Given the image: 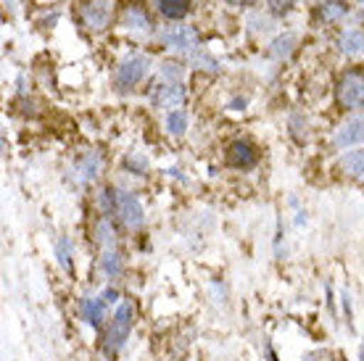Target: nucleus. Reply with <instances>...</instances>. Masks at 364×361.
<instances>
[{"mask_svg": "<svg viewBox=\"0 0 364 361\" xmlns=\"http://www.w3.org/2000/svg\"><path fill=\"white\" fill-rule=\"evenodd\" d=\"M132 325H135V308H132V303H127V301L117 303V311L111 316L109 330L103 335V351H106L109 359L119 356V351L127 345L129 335H132Z\"/></svg>", "mask_w": 364, "mask_h": 361, "instance_id": "nucleus-1", "label": "nucleus"}, {"mask_svg": "<svg viewBox=\"0 0 364 361\" xmlns=\"http://www.w3.org/2000/svg\"><path fill=\"white\" fill-rule=\"evenodd\" d=\"M336 98L343 109H364V72H343L336 85Z\"/></svg>", "mask_w": 364, "mask_h": 361, "instance_id": "nucleus-2", "label": "nucleus"}, {"mask_svg": "<svg viewBox=\"0 0 364 361\" xmlns=\"http://www.w3.org/2000/svg\"><path fill=\"white\" fill-rule=\"evenodd\" d=\"M148 58L146 55H129V58H124V61L117 66V72H114V85H117L119 90H132L135 85H140V82L146 80L148 74Z\"/></svg>", "mask_w": 364, "mask_h": 361, "instance_id": "nucleus-3", "label": "nucleus"}, {"mask_svg": "<svg viewBox=\"0 0 364 361\" xmlns=\"http://www.w3.org/2000/svg\"><path fill=\"white\" fill-rule=\"evenodd\" d=\"M117 219L127 230H132V232L143 230V225H146V211H143V203L137 200L135 193H129V190H119L117 193Z\"/></svg>", "mask_w": 364, "mask_h": 361, "instance_id": "nucleus-4", "label": "nucleus"}, {"mask_svg": "<svg viewBox=\"0 0 364 361\" xmlns=\"http://www.w3.org/2000/svg\"><path fill=\"white\" fill-rule=\"evenodd\" d=\"M161 43H164L169 50H177V53H196L198 48V32L188 24H169V27L161 32Z\"/></svg>", "mask_w": 364, "mask_h": 361, "instance_id": "nucleus-5", "label": "nucleus"}, {"mask_svg": "<svg viewBox=\"0 0 364 361\" xmlns=\"http://www.w3.org/2000/svg\"><path fill=\"white\" fill-rule=\"evenodd\" d=\"M154 87L156 90L151 92V103H154L156 109H180L185 95H188L182 82H159Z\"/></svg>", "mask_w": 364, "mask_h": 361, "instance_id": "nucleus-6", "label": "nucleus"}, {"mask_svg": "<svg viewBox=\"0 0 364 361\" xmlns=\"http://www.w3.org/2000/svg\"><path fill=\"white\" fill-rule=\"evenodd\" d=\"M100 166H103V161H100L98 151H87V153L77 156L72 163V180L77 185H90V182L98 180Z\"/></svg>", "mask_w": 364, "mask_h": 361, "instance_id": "nucleus-7", "label": "nucleus"}, {"mask_svg": "<svg viewBox=\"0 0 364 361\" xmlns=\"http://www.w3.org/2000/svg\"><path fill=\"white\" fill-rule=\"evenodd\" d=\"M80 319L85 325H90L92 330H100L109 319V303L100 298V296H85L80 298Z\"/></svg>", "mask_w": 364, "mask_h": 361, "instance_id": "nucleus-8", "label": "nucleus"}, {"mask_svg": "<svg viewBox=\"0 0 364 361\" xmlns=\"http://www.w3.org/2000/svg\"><path fill=\"white\" fill-rule=\"evenodd\" d=\"M362 143H364V117L346 119L336 129V135H333V145H336L338 151H346V148H354V145H362Z\"/></svg>", "mask_w": 364, "mask_h": 361, "instance_id": "nucleus-9", "label": "nucleus"}, {"mask_svg": "<svg viewBox=\"0 0 364 361\" xmlns=\"http://www.w3.org/2000/svg\"><path fill=\"white\" fill-rule=\"evenodd\" d=\"M119 21L129 29V32H137V35H146L151 32V16H148L146 6L140 0H129L124 3V9L119 14Z\"/></svg>", "mask_w": 364, "mask_h": 361, "instance_id": "nucleus-10", "label": "nucleus"}, {"mask_svg": "<svg viewBox=\"0 0 364 361\" xmlns=\"http://www.w3.org/2000/svg\"><path fill=\"white\" fill-rule=\"evenodd\" d=\"M80 16H82V24L92 32H100V29L109 27L111 21V6L106 0H87L80 11Z\"/></svg>", "mask_w": 364, "mask_h": 361, "instance_id": "nucleus-11", "label": "nucleus"}, {"mask_svg": "<svg viewBox=\"0 0 364 361\" xmlns=\"http://www.w3.org/2000/svg\"><path fill=\"white\" fill-rule=\"evenodd\" d=\"M256 161H259V151H256L254 143H248V140L230 143V148H228L230 166H235V169H251V166H256Z\"/></svg>", "mask_w": 364, "mask_h": 361, "instance_id": "nucleus-12", "label": "nucleus"}, {"mask_svg": "<svg viewBox=\"0 0 364 361\" xmlns=\"http://www.w3.org/2000/svg\"><path fill=\"white\" fill-rule=\"evenodd\" d=\"M92 240L100 251H109V248H117V235H114V222L111 217H98V222L92 225Z\"/></svg>", "mask_w": 364, "mask_h": 361, "instance_id": "nucleus-13", "label": "nucleus"}, {"mask_svg": "<svg viewBox=\"0 0 364 361\" xmlns=\"http://www.w3.org/2000/svg\"><path fill=\"white\" fill-rule=\"evenodd\" d=\"M98 269L103 271V277H109V280H117V277H122V271H124L122 253H119L117 248L103 251V253H100V259H98Z\"/></svg>", "mask_w": 364, "mask_h": 361, "instance_id": "nucleus-14", "label": "nucleus"}, {"mask_svg": "<svg viewBox=\"0 0 364 361\" xmlns=\"http://www.w3.org/2000/svg\"><path fill=\"white\" fill-rule=\"evenodd\" d=\"M53 251H55V262L64 271H72L74 269V243L69 237H55L53 243Z\"/></svg>", "mask_w": 364, "mask_h": 361, "instance_id": "nucleus-15", "label": "nucleus"}, {"mask_svg": "<svg viewBox=\"0 0 364 361\" xmlns=\"http://www.w3.org/2000/svg\"><path fill=\"white\" fill-rule=\"evenodd\" d=\"M341 169L348 174V177H354L356 182H362L364 185V151H351L341 158Z\"/></svg>", "mask_w": 364, "mask_h": 361, "instance_id": "nucleus-16", "label": "nucleus"}, {"mask_svg": "<svg viewBox=\"0 0 364 361\" xmlns=\"http://www.w3.org/2000/svg\"><path fill=\"white\" fill-rule=\"evenodd\" d=\"M338 45H341V50H343L346 55H362L364 53V32H359V29H348V32L341 35Z\"/></svg>", "mask_w": 364, "mask_h": 361, "instance_id": "nucleus-17", "label": "nucleus"}, {"mask_svg": "<svg viewBox=\"0 0 364 361\" xmlns=\"http://www.w3.org/2000/svg\"><path fill=\"white\" fill-rule=\"evenodd\" d=\"M296 43H299V37L293 35V32H285V35L274 37L272 45H269V55H272V58H277V61H282V58H288V55L293 53Z\"/></svg>", "mask_w": 364, "mask_h": 361, "instance_id": "nucleus-18", "label": "nucleus"}, {"mask_svg": "<svg viewBox=\"0 0 364 361\" xmlns=\"http://www.w3.org/2000/svg\"><path fill=\"white\" fill-rule=\"evenodd\" d=\"M346 14H348V6L343 0H328V3L319 6V18H322L325 24H338Z\"/></svg>", "mask_w": 364, "mask_h": 361, "instance_id": "nucleus-19", "label": "nucleus"}, {"mask_svg": "<svg viewBox=\"0 0 364 361\" xmlns=\"http://www.w3.org/2000/svg\"><path fill=\"white\" fill-rule=\"evenodd\" d=\"M156 9L161 11L166 18L177 21L188 14V0H156Z\"/></svg>", "mask_w": 364, "mask_h": 361, "instance_id": "nucleus-20", "label": "nucleus"}, {"mask_svg": "<svg viewBox=\"0 0 364 361\" xmlns=\"http://www.w3.org/2000/svg\"><path fill=\"white\" fill-rule=\"evenodd\" d=\"M166 129H169V135H174V137L185 135V129H188V111H182V109L169 111V117H166Z\"/></svg>", "mask_w": 364, "mask_h": 361, "instance_id": "nucleus-21", "label": "nucleus"}, {"mask_svg": "<svg viewBox=\"0 0 364 361\" xmlns=\"http://www.w3.org/2000/svg\"><path fill=\"white\" fill-rule=\"evenodd\" d=\"M148 158L143 153H137V151H129L127 156H124V169L132 174H146L148 172Z\"/></svg>", "mask_w": 364, "mask_h": 361, "instance_id": "nucleus-22", "label": "nucleus"}, {"mask_svg": "<svg viewBox=\"0 0 364 361\" xmlns=\"http://www.w3.org/2000/svg\"><path fill=\"white\" fill-rule=\"evenodd\" d=\"M159 74H161V80L164 82H180L182 80V63L164 61L161 63V69H159Z\"/></svg>", "mask_w": 364, "mask_h": 361, "instance_id": "nucleus-23", "label": "nucleus"}, {"mask_svg": "<svg viewBox=\"0 0 364 361\" xmlns=\"http://www.w3.org/2000/svg\"><path fill=\"white\" fill-rule=\"evenodd\" d=\"M269 3V11L277 14V16H285L288 11H293V6L299 3V0H267Z\"/></svg>", "mask_w": 364, "mask_h": 361, "instance_id": "nucleus-24", "label": "nucleus"}, {"mask_svg": "<svg viewBox=\"0 0 364 361\" xmlns=\"http://www.w3.org/2000/svg\"><path fill=\"white\" fill-rule=\"evenodd\" d=\"M341 306H343V314H346V322L348 327H351V322H354V308H351V298H348V293L343 290V296H341Z\"/></svg>", "mask_w": 364, "mask_h": 361, "instance_id": "nucleus-25", "label": "nucleus"}, {"mask_svg": "<svg viewBox=\"0 0 364 361\" xmlns=\"http://www.w3.org/2000/svg\"><path fill=\"white\" fill-rule=\"evenodd\" d=\"M100 298L106 301L109 306H114V303H122V301H119V290L117 288H106L103 293H100Z\"/></svg>", "mask_w": 364, "mask_h": 361, "instance_id": "nucleus-26", "label": "nucleus"}, {"mask_svg": "<svg viewBox=\"0 0 364 361\" xmlns=\"http://www.w3.org/2000/svg\"><path fill=\"white\" fill-rule=\"evenodd\" d=\"M232 6H248V3H256V0H228Z\"/></svg>", "mask_w": 364, "mask_h": 361, "instance_id": "nucleus-27", "label": "nucleus"}, {"mask_svg": "<svg viewBox=\"0 0 364 361\" xmlns=\"http://www.w3.org/2000/svg\"><path fill=\"white\" fill-rule=\"evenodd\" d=\"M359 361H364V340H362V345H359Z\"/></svg>", "mask_w": 364, "mask_h": 361, "instance_id": "nucleus-28", "label": "nucleus"}]
</instances>
